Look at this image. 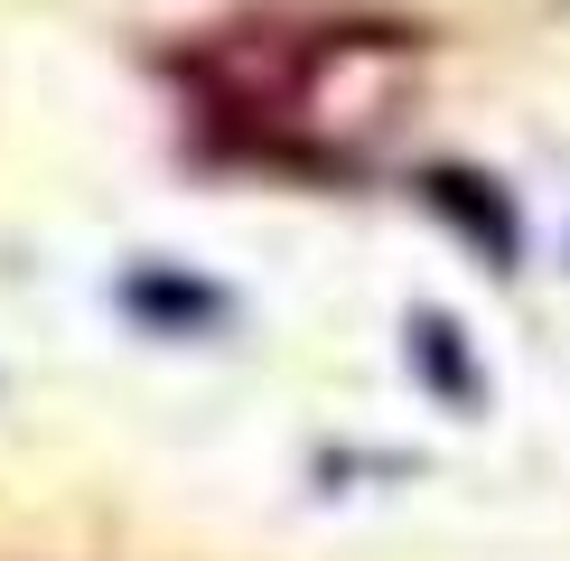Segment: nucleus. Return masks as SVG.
<instances>
[{
  "mask_svg": "<svg viewBox=\"0 0 570 561\" xmlns=\"http://www.w3.org/2000/svg\"><path fill=\"white\" fill-rule=\"evenodd\" d=\"M412 365H421V374H440L449 403H478V374H468L459 327H449V318H412Z\"/></svg>",
  "mask_w": 570,
  "mask_h": 561,
  "instance_id": "obj_2",
  "label": "nucleus"
},
{
  "mask_svg": "<svg viewBox=\"0 0 570 561\" xmlns=\"http://www.w3.org/2000/svg\"><path fill=\"white\" fill-rule=\"evenodd\" d=\"M421 197H431V206H440V216H449V225L468 234V244L487 253L495 272H505L514 253H524V225H514V206H505V187H487L478 169H431V178H421Z\"/></svg>",
  "mask_w": 570,
  "mask_h": 561,
  "instance_id": "obj_1",
  "label": "nucleus"
}]
</instances>
